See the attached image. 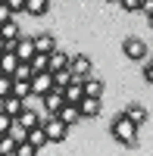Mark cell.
<instances>
[{
	"label": "cell",
	"mask_w": 153,
	"mask_h": 156,
	"mask_svg": "<svg viewBox=\"0 0 153 156\" xmlns=\"http://www.w3.org/2000/svg\"><path fill=\"white\" fill-rule=\"evenodd\" d=\"M50 9V0H25L22 12H28V16H44V12Z\"/></svg>",
	"instance_id": "cell-19"
},
{
	"label": "cell",
	"mask_w": 153,
	"mask_h": 156,
	"mask_svg": "<svg viewBox=\"0 0 153 156\" xmlns=\"http://www.w3.org/2000/svg\"><path fill=\"white\" fill-rule=\"evenodd\" d=\"M81 90H84V94L87 97H100V100H103V81H100V78H94V75H87V78H81Z\"/></svg>",
	"instance_id": "cell-14"
},
{
	"label": "cell",
	"mask_w": 153,
	"mask_h": 156,
	"mask_svg": "<svg viewBox=\"0 0 153 156\" xmlns=\"http://www.w3.org/2000/svg\"><path fill=\"white\" fill-rule=\"evenodd\" d=\"M12 16H16V12H12L6 3H0V22H6V19H12Z\"/></svg>",
	"instance_id": "cell-29"
},
{
	"label": "cell",
	"mask_w": 153,
	"mask_h": 156,
	"mask_svg": "<svg viewBox=\"0 0 153 156\" xmlns=\"http://www.w3.org/2000/svg\"><path fill=\"white\" fill-rule=\"evenodd\" d=\"M3 3L12 9V12H22V6H25V0H3Z\"/></svg>",
	"instance_id": "cell-30"
},
{
	"label": "cell",
	"mask_w": 153,
	"mask_h": 156,
	"mask_svg": "<svg viewBox=\"0 0 153 156\" xmlns=\"http://www.w3.org/2000/svg\"><path fill=\"white\" fill-rule=\"evenodd\" d=\"M0 3H3V0H0Z\"/></svg>",
	"instance_id": "cell-34"
},
{
	"label": "cell",
	"mask_w": 153,
	"mask_h": 156,
	"mask_svg": "<svg viewBox=\"0 0 153 156\" xmlns=\"http://www.w3.org/2000/svg\"><path fill=\"white\" fill-rule=\"evenodd\" d=\"M9 128H12V115H6L3 109H0V134H6Z\"/></svg>",
	"instance_id": "cell-27"
},
{
	"label": "cell",
	"mask_w": 153,
	"mask_h": 156,
	"mask_svg": "<svg viewBox=\"0 0 153 156\" xmlns=\"http://www.w3.org/2000/svg\"><path fill=\"white\" fill-rule=\"evenodd\" d=\"M144 81H147V84H153V66H150V62L144 66Z\"/></svg>",
	"instance_id": "cell-31"
},
{
	"label": "cell",
	"mask_w": 153,
	"mask_h": 156,
	"mask_svg": "<svg viewBox=\"0 0 153 156\" xmlns=\"http://www.w3.org/2000/svg\"><path fill=\"white\" fill-rule=\"evenodd\" d=\"M25 140H28L34 150H41V147L47 144V134H44V128H41V125H34V128H28V131H25Z\"/></svg>",
	"instance_id": "cell-18"
},
{
	"label": "cell",
	"mask_w": 153,
	"mask_h": 156,
	"mask_svg": "<svg viewBox=\"0 0 153 156\" xmlns=\"http://www.w3.org/2000/svg\"><path fill=\"white\" fill-rule=\"evenodd\" d=\"M41 128L47 134V144H62V140L69 137V128L62 125L56 115H47V119H41Z\"/></svg>",
	"instance_id": "cell-2"
},
{
	"label": "cell",
	"mask_w": 153,
	"mask_h": 156,
	"mask_svg": "<svg viewBox=\"0 0 153 156\" xmlns=\"http://www.w3.org/2000/svg\"><path fill=\"white\" fill-rule=\"evenodd\" d=\"M109 134L116 137L122 147H128V150H137V144H141V137H137V125H134L125 112L112 115V122H109Z\"/></svg>",
	"instance_id": "cell-1"
},
{
	"label": "cell",
	"mask_w": 153,
	"mask_h": 156,
	"mask_svg": "<svg viewBox=\"0 0 153 156\" xmlns=\"http://www.w3.org/2000/svg\"><path fill=\"white\" fill-rule=\"evenodd\" d=\"M28 66H31V75H34V72H44V69H47V53H31Z\"/></svg>",
	"instance_id": "cell-24"
},
{
	"label": "cell",
	"mask_w": 153,
	"mask_h": 156,
	"mask_svg": "<svg viewBox=\"0 0 153 156\" xmlns=\"http://www.w3.org/2000/svg\"><path fill=\"white\" fill-rule=\"evenodd\" d=\"M116 3L125 9V12H137V6H141V0H116Z\"/></svg>",
	"instance_id": "cell-28"
},
{
	"label": "cell",
	"mask_w": 153,
	"mask_h": 156,
	"mask_svg": "<svg viewBox=\"0 0 153 156\" xmlns=\"http://www.w3.org/2000/svg\"><path fill=\"white\" fill-rule=\"evenodd\" d=\"M9 50H12V53H16L22 62H28V59H31V53H34V44H31V37H22V34H19L16 41H12V47H9Z\"/></svg>",
	"instance_id": "cell-9"
},
{
	"label": "cell",
	"mask_w": 153,
	"mask_h": 156,
	"mask_svg": "<svg viewBox=\"0 0 153 156\" xmlns=\"http://www.w3.org/2000/svg\"><path fill=\"white\" fill-rule=\"evenodd\" d=\"M41 100H44V112H47V115H56V109L66 103V100H62V87H50Z\"/></svg>",
	"instance_id": "cell-8"
},
{
	"label": "cell",
	"mask_w": 153,
	"mask_h": 156,
	"mask_svg": "<svg viewBox=\"0 0 153 156\" xmlns=\"http://www.w3.org/2000/svg\"><path fill=\"white\" fill-rule=\"evenodd\" d=\"M81 97H84L81 81H78V78H72V81L62 87V100H66V103H75V106H78V100H81Z\"/></svg>",
	"instance_id": "cell-15"
},
{
	"label": "cell",
	"mask_w": 153,
	"mask_h": 156,
	"mask_svg": "<svg viewBox=\"0 0 153 156\" xmlns=\"http://www.w3.org/2000/svg\"><path fill=\"white\" fill-rule=\"evenodd\" d=\"M56 119L66 125V128H75L81 122V112H78V106H75V103H62V106L56 109Z\"/></svg>",
	"instance_id": "cell-6"
},
{
	"label": "cell",
	"mask_w": 153,
	"mask_h": 156,
	"mask_svg": "<svg viewBox=\"0 0 153 156\" xmlns=\"http://www.w3.org/2000/svg\"><path fill=\"white\" fill-rule=\"evenodd\" d=\"M12 150H16V137H12L9 131L0 134V156H12Z\"/></svg>",
	"instance_id": "cell-21"
},
{
	"label": "cell",
	"mask_w": 153,
	"mask_h": 156,
	"mask_svg": "<svg viewBox=\"0 0 153 156\" xmlns=\"http://www.w3.org/2000/svg\"><path fill=\"white\" fill-rule=\"evenodd\" d=\"M22 31H19V22L16 19H6V22H0V37H3V44L12 47V41H16Z\"/></svg>",
	"instance_id": "cell-13"
},
{
	"label": "cell",
	"mask_w": 153,
	"mask_h": 156,
	"mask_svg": "<svg viewBox=\"0 0 153 156\" xmlns=\"http://www.w3.org/2000/svg\"><path fill=\"white\" fill-rule=\"evenodd\" d=\"M103 3H116V0H103Z\"/></svg>",
	"instance_id": "cell-33"
},
{
	"label": "cell",
	"mask_w": 153,
	"mask_h": 156,
	"mask_svg": "<svg viewBox=\"0 0 153 156\" xmlns=\"http://www.w3.org/2000/svg\"><path fill=\"white\" fill-rule=\"evenodd\" d=\"M9 94H16V97H22V100H28V97H31V84H28V81H12Z\"/></svg>",
	"instance_id": "cell-22"
},
{
	"label": "cell",
	"mask_w": 153,
	"mask_h": 156,
	"mask_svg": "<svg viewBox=\"0 0 153 156\" xmlns=\"http://www.w3.org/2000/svg\"><path fill=\"white\" fill-rule=\"evenodd\" d=\"M28 84H31V97H44L50 87H53V75H50L47 69L44 72H34L31 78H28Z\"/></svg>",
	"instance_id": "cell-5"
},
{
	"label": "cell",
	"mask_w": 153,
	"mask_h": 156,
	"mask_svg": "<svg viewBox=\"0 0 153 156\" xmlns=\"http://www.w3.org/2000/svg\"><path fill=\"white\" fill-rule=\"evenodd\" d=\"M12 156H37V150L22 137V140H16V150H12Z\"/></svg>",
	"instance_id": "cell-25"
},
{
	"label": "cell",
	"mask_w": 153,
	"mask_h": 156,
	"mask_svg": "<svg viewBox=\"0 0 153 156\" xmlns=\"http://www.w3.org/2000/svg\"><path fill=\"white\" fill-rule=\"evenodd\" d=\"M12 125H16V128H22V131H28V128H34V125H41V115H34L28 106H25L19 115H16V119H12Z\"/></svg>",
	"instance_id": "cell-12"
},
{
	"label": "cell",
	"mask_w": 153,
	"mask_h": 156,
	"mask_svg": "<svg viewBox=\"0 0 153 156\" xmlns=\"http://www.w3.org/2000/svg\"><path fill=\"white\" fill-rule=\"evenodd\" d=\"M9 87H12V78H9V75H3V72H0V100H3V97L9 94Z\"/></svg>",
	"instance_id": "cell-26"
},
{
	"label": "cell",
	"mask_w": 153,
	"mask_h": 156,
	"mask_svg": "<svg viewBox=\"0 0 153 156\" xmlns=\"http://www.w3.org/2000/svg\"><path fill=\"white\" fill-rule=\"evenodd\" d=\"M16 62H19V56H16V53H12V50L6 47L3 53H0V72H3V75H9L12 69H16Z\"/></svg>",
	"instance_id": "cell-20"
},
{
	"label": "cell",
	"mask_w": 153,
	"mask_h": 156,
	"mask_svg": "<svg viewBox=\"0 0 153 156\" xmlns=\"http://www.w3.org/2000/svg\"><path fill=\"white\" fill-rule=\"evenodd\" d=\"M122 53L128 56V59H134V62H141V59H147V41H141V37H125L122 41Z\"/></svg>",
	"instance_id": "cell-4"
},
{
	"label": "cell",
	"mask_w": 153,
	"mask_h": 156,
	"mask_svg": "<svg viewBox=\"0 0 153 156\" xmlns=\"http://www.w3.org/2000/svg\"><path fill=\"white\" fill-rule=\"evenodd\" d=\"M100 109H103V103H100V97H81L78 100V112H81V119H97Z\"/></svg>",
	"instance_id": "cell-7"
},
{
	"label": "cell",
	"mask_w": 153,
	"mask_h": 156,
	"mask_svg": "<svg viewBox=\"0 0 153 156\" xmlns=\"http://www.w3.org/2000/svg\"><path fill=\"white\" fill-rule=\"evenodd\" d=\"M125 115L141 128V125L147 122V106H141V103H128V106H125Z\"/></svg>",
	"instance_id": "cell-17"
},
{
	"label": "cell",
	"mask_w": 153,
	"mask_h": 156,
	"mask_svg": "<svg viewBox=\"0 0 153 156\" xmlns=\"http://www.w3.org/2000/svg\"><path fill=\"white\" fill-rule=\"evenodd\" d=\"M31 44H34V53H50V50L56 47V37L50 34V31H44V34L31 37Z\"/></svg>",
	"instance_id": "cell-16"
},
{
	"label": "cell",
	"mask_w": 153,
	"mask_h": 156,
	"mask_svg": "<svg viewBox=\"0 0 153 156\" xmlns=\"http://www.w3.org/2000/svg\"><path fill=\"white\" fill-rule=\"evenodd\" d=\"M69 72H72V78H87L94 72V62H91V56H84V53H75V56H69V66H66Z\"/></svg>",
	"instance_id": "cell-3"
},
{
	"label": "cell",
	"mask_w": 153,
	"mask_h": 156,
	"mask_svg": "<svg viewBox=\"0 0 153 156\" xmlns=\"http://www.w3.org/2000/svg\"><path fill=\"white\" fill-rule=\"evenodd\" d=\"M25 106H28V103H25L22 97H16V94H6L3 100H0V109H3L6 115H12V119H16V115H19Z\"/></svg>",
	"instance_id": "cell-10"
},
{
	"label": "cell",
	"mask_w": 153,
	"mask_h": 156,
	"mask_svg": "<svg viewBox=\"0 0 153 156\" xmlns=\"http://www.w3.org/2000/svg\"><path fill=\"white\" fill-rule=\"evenodd\" d=\"M66 66H69V53L59 50V47H53L47 53V72H56V69H66Z\"/></svg>",
	"instance_id": "cell-11"
},
{
	"label": "cell",
	"mask_w": 153,
	"mask_h": 156,
	"mask_svg": "<svg viewBox=\"0 0 153 156\" xmlns=\"http://www.w3.org/2000/svg\"><path fill=\"white\" fill-rule=\"evenodd\" d=\"M3 50H6V44H3V37H0V53H3Z\"/></svg>",
	"instance_id": "cell-32"
},
{
	"label": "cell",
	"mask_w": 153,
	"mask_h": 156,
	"mask_svg": "<svg viewBox=\"0 0 153 156\" xmlns=\"http://www.w3.org/2000/svg\"><path fill=\"white\" fill-rule=\"evenodd\" d=\"M50 75H53V87H66L72 81V72L69 69H56V72H50Z\"/></svg>",
	"instance_id": "cell-23"
}]
</instances>
